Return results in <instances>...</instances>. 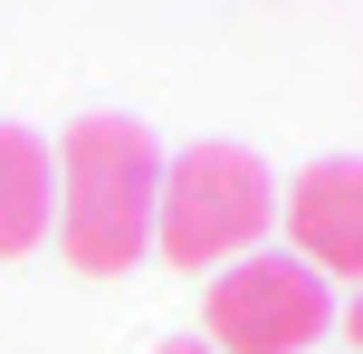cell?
<instances>
[{
	"instance_id": "cell-1",
	"label": "cell",
	"mask_w": 363,
	"mask_h": 354,
	"mask_svg": "<svg viewBox=\"0 0 363 354\" xmlns=\"http://www.w3.org/2000/svg\"><path fill=\"white\" fill-rule=\"evenodd\" d=\"M153 192H163V153H153L144 115H77L57 134V249L86 278H115L153 249Z\"/></svg>"
},
{
	"instance_id": "cell-2",
	"label": "cell",
	"mask_w": 363,
	"mask_h": 354,
	"mask_svg": "<svg viewBox=\"0 0 363 354\" xmlns=\"http://www.w3.org/2000/svg\"><path fill=\"white\" fill-rule=\"evenodd\" d=\"M277 221V182L249 144H191L163 163L153 192V249L172 268H239Z\"/></svg>"
},
{
	"instance_id": "cell-3",
	"label": "cell",
	"mask_w": 363,
	"mask_h": 354,
	"mask_svg": "<svg viewBox=\"0 0 363 354\" xmlns=\"http://www.w3.org/2000/svg\"><path fill=\"white\" fill-rule=\"evenodd\" d=\"M335 336V287L287 249H249L211 278V354H315Z\"/></svg>"
},
{
	"instance_id": "cell-4",
	"label": "cell",
	"mask_w": 363,
	"mask_h": 354,
	"mask_svg": "<svg viewBox=\"0 0 363 354\" xmlns=\"http://www.w3.org/2000/svg\"><path fill=\"white\" fill-rule=\"evenodd\" d=\"M287 259H306L325 287H363V153H325L287 182Z\"/></svg>"
},
{
	"instance_id": "cell-5",
	"label": "cell",
	"mask_w": 363,
	"mask_h": 354,
	"mask_svg": "<svg viewBox=\"0 0 363 354\" xmlns=\"http://www.w3.org/2000/svg\"><path fill=\"white\" fill-rule=\"evenodd\" d=\"M57 230V153L29 125H0V259H29Z\"/></svg>"
},
{
	"instance_id": "cell-6",
	"label": "cell",
	"mask_w": 363,
	"mask_h": 354,
	"mask_svg": "<svg viewBox=\"0 0 363 354\" xmlns=\"http://www.w3.org/2000/svg\"><path fill=\"white\" fill-rule=\"evenodd\" d=\"M345 336H354V345H363V287H354V306H345Z\"/></svg>"
},
{
	"instance_id": "cell-7",
	"label": "cell",
	"mask_w": 363,
	"mask_h": 354,
	"mask_svg": "<svg viewBox=\"0 0 363 354\" xmlns=\"http://www.w3.org/2000/svg\"><path fill=\"white\" fill-rule=\"evenodd\" d=\"M153 354H211V345H201V336H182V345H153Z\"/></svg>"
}]
</instances>
